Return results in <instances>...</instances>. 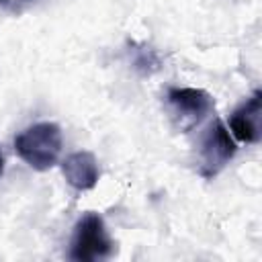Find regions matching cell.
I'll return each mask as SVG.
<instances>
[{
    "label": "cell",
    "instance_id": "3",
    "mask_svg": "<svg viewBox=\"0 0 262 262\" xmlns=\"http://www.w3.org/2000/svg\"><path fill=\"white\" fill-rule=\"evenodd\" d=\"M237 145L229 129L221 119H213L199 137L196 145V170L203 178H215L235 156Z\"/></svg>",
    "mask_w": 262,
    "mask_h": 262
},
{
    "label": "cell",
    "instance_id": "1",
    "mask_svg": "<svg viewBox=\"0 0 262 262\" xmlns=\"http://www.w3.org/2000/svg\"><path fill=\"white\" fill-rule=\"evenodd\" d=\"M61 145V129L49 121L29 125L14 137L16 156L37 172H45L57 164Z\"/></svg>",
    "mask_w": 262,
    "mask_h": 262
},
{
    "label": "cell",
    "instance_id": "2",
    "mask_svg": "<svg viewBox=\"0 0 262 262\" xmlns=\"http://www.w3.org/2000/svg\"><path fill=\"white\" fill-rule=\"evenodd\" d=\"M113 250H115V242L108 235L104 219L94 211L84 213L74 225L68 258L76 262H94V260L111 258Z\"/></svg>",
    "mask_w": 262,
    "mask_h": 262
},
{
    "label": "cell",
    "instance_id": "4",
    "mask_svg": "<svg viewBox=\"0 0 262 262\" xmlns=\"http://www.w3.org/2000/svg\"><path fill=\"white\" fill-rule=\"evenodd\" d=\"M168 115L176 129L182 133L192 131L199 127L215 108L213 96L203 90V88H192V86H172L166 90L164 96Z\"/></svg>",
    "mask_w": 262,
    "mask_h": 262
},
{
    "label": "cell",
    "instance_id": "7",
    "mask_svg": "<svg viewBox=\"0 0 262 262\" xmlns=\"http://www.w3.org/2000/svg\"><path fill=\"white\" fill-rule=\"evenodd\" d=\"M129 59L135 72L141 76H151L162 68V59L158 51L145 43H129Z\"/></svg>",
    "mask_w": 262,
    "mask_h": 262
},
{
    "label": "cell",
    "instance_id": "9",
    "mask_svg": "<svg viewBox=\"0 0 262 262\" xmlns=\"http://www.w3.org/2000/svg\"><path fill=\"white\" fill-rule=\"evenodd\" d=\"M4 174V151H2V147H0V176Z\"/></svg>",
    "mask_w": 262,
    "mask_h": 262
},
{
    "label": "cell",
    "instance_id": "8",
    "mask_svg": "<svg viewBox=\"0 0 262 262\" xmlns=\"http://www.w3.org/2000/svg\"><path fill=\"white\" fill-rule=\"evenodd\" d=\"M31 0H0V8H4V10H20L25 4H29Z\"/></svg>",
    "mask_w": 262,
    "mask_h": 262
},
{
    "label": "cell",
    "instance_id": "6",
    "mask_svg": "<svg viewBox=\"0 0 262 262\" xmlns=\"http://www.w3.org/2000/svg\"><path fill=\"white\" fill-rule=\"evenodd\" d=\"M61 174L76 192L92 190L100 178L98 160L90 151H74L61 162Z\"/></svg>",
    "mask_w": 262,
    "mask_h": 262
},
{
    "label": "cell",
    "instance_id": "5",
    "mask_svg": "<svg viewBox=\"0 0 262 262\" xmlns=\"http://www.w3.org/2000/svg\"><path fill=\"white\" fill-rule=\"evenodd\" d=\"M260 121H262V92L254 90L250 98H246L231 115H229V133L233 139L242 143H258L260 141Z\"/></svg>",
    "mask_w": 262,
    "mask_h": 262
}]
</instances>
